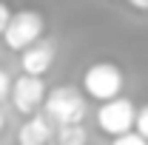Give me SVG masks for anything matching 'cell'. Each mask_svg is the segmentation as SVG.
Listing matches in <instances>:
<instances>
[{
	"label": "cell",
	"instance_id": "obj_1",
	"mask_svg": "<svg viewBox=\"0 0 148 145\" xmlns=\"http://www.w3.org/2000/svg\"><path fill=\"white\" fill-rule=\"evenodd\" d=\"M46 117L51 120L54 128H69V125H83L86 114H88V103H86V91L77 85H57L49 91L46 100Z\"/></svg>",
	"mask_w": 148,
	"mask_h": 145
},
{
	"label": "cell",
	"instance_id": "obj_2",
	"mask_svg": "<svg viewBox=\"0 0 148 145\" xmlns=\"http://www.w3.org/2000/svg\"><path fill=\"white\" fill-rule=\"evenodd\" d=\"M43 31H46L43 14L32 12V9H23V12H14V17H12L6 34H3V43H6V49L23 54L26 49H32L34 43L43 40Z\"/></svg>",
	"mask_w": 148,
	"mask_h": 145
},
{
	"label": "cell",
	"instance_id": "obj_3",
	"mask_svg": "<svg viewBox=\"0 0 148 145\" xmlns=\"http://www.w3.org/2000/svg\"><path fill=\"white\" fill-rule=\"evenodd\" d=\"M123 83H125V77H123V71L114 63H94L83 74V91H86V97L100 100V103L117 100L120 91H123Z\"/></svg>",
	"mask_w": 148,
	"mask_h": 145
},
{
	"label": "cell",
	"instance_id": "obj_4",
	"mask_svg": "<svg viewBox=\"0 0 148 145\" xmlns=\"http://www.w3.org/2000/svg\"><path fill=\"white\" fill-rule=\"evenodd\" d=\"M97 125L103 128L111 140H117L123 134H131V128L137 125V108H134V103L125 100V97L103 103L100 111H97Z\"/></svg>",
	"mask_w": 148,
	"mask_h": 145
},
{
	"label": "cell",
	"instance_id": "obj_5",
	"mask_svg": "<svg viewBox=\"0 0 148 145\" xmlns=\"http://www.w3.org/2000/svg\"><path fill=\"white\" fill-rule=\"evenodd\" d=\"M49 100V91H46V83L43 77H29V74H20L12 85V103L20 114L26 117H34L37 111L46 105Z\"/></svg>",
	"mask_w": 148,
	"mask_h": 145
},
{
	"label": "cell",
	"instance_id": "obj_6",
	"mask_svg": "<svg viewBox=\"0 0 148 145\" xmlns=\"http://www.w3.org/2000/svg\"><path fill=\"white\" fill-rule=\"evenodd\" d=\"M54 57H57L54 43L51 40H40V43H34L32 49H26L20 54V68H23V74H29V77H43V74L51 68Z\"/></svg>",
	"mask_w": 148,
	"mask_h": 145
},
{
	"label": "cell",
	"instance_id": "obj_7",
	"mask_svg": "<svg viewBox=\"0 0 148 145\" xmlns=\"http://www.w3.org/2000/svg\"><path fill=\"white\" fill-rule=\"evenodd\" d=\"M54 137L57 128L51 125V120L46 114H34L17 128V145H51Z\"/></svg>",
	"mask_w": 148,
	"mask_h": 145
},
{
	"label": "cell",
	"instance_id": "obj_8",
	"mask_svg": "<svg viewBox=\"0 0 148 145\" xmlns=\"http://www.w3.org/2000/svg\"><path fill=\"white\" fill-rule=\"evenodd\" d=\"M57 145H86L88 142V134L83 125H69V128H57Z\"/></svg>",
	"mask_w": 148,
	"mask_h": 145
},
{
	"label": "cell",
	"instance_id": "obj_9",
	"mask_svg": "<svg viewBox=\"0 0 148 145\" xmlns=\"http://www.w3.org/2000/svg\"><path fill=\"white\" fill-rule=\"evenodd\" d=\"M111 145H148V140H143L137 131H131V134H123V137L111 140Z\"/></svg>",
	"mask_w": 148,
	"mask_h": 145
},
{
	"label": "cell",
	"instance_id": "obj_10",
	"mask_svg": "<svg viewBox=\"0 0 148 145\" xmlns=\"http://www.w3.org/2000/svg\"><path fill=\"white\" fill-rule=\"evenodd\" d=\"M137 134L143 137V140H148V105H143V108L137 111Z\"/></svg>",
	"mask_w": 148,
	"mask_h": 145
},
{
	"label": "cell",
	"instance_id": "obj_11",
	"mask_svg": "<svg viewBox=\"0 0 148 145\" xmlns=\"http://www.w3.org/2000/svg\"><path fill=\"white\" fill-rule=\"evenodd\" d=\"M12 17H14V12L0 0V37L6 34V29H9V23H12Z\"/></svg>",
	"mask_w": 148,
	"mask_h": 145
},
{
	"label": "cell",
	"instance_id": "obj_12",
	"mask_svg": "<svg viewBox=\"0 0 148 145\" xmlns=\"http://www.w3.org/2000/svg\"><path fill=\"white\" fill-rule=\"evenodd\" d=\"M12 85H14V80L9 77V71H6V68H0V100H3L6 94L12 97Z\"/></svg>",
	"mask_w": 148,
	"mask_h": 145
},
{
	"label": "cell",
	"instance_id": "obj_13",
	"mask_svg": "<svg viewBox=\"0 0 148 145\" xmlns=\"http://www.w3.org/2000/svg\"><path fill=\"white\" fill-rule=\"evenodd\" d=\"M128 6L137 12H148V0H128Z\"/></svg>",
	"mask_w": 148,
	"mask_h": 145
},
{
	"label": "cell",
	"instance_id": "obj_14",
	"mask_svg": "<svg viewBox=\"0 0 148 145\" xmlns=\"http://www.w3.org/2000/svg\"><path fill=\"white\" fill-rule=\"evenodd\" d=\"M3 125H6V117H3V111H0V131H3Z\"/></svg>",
	"mask_w": 148,
	"mask_h": 145
},
{
	"label": "cell",
	"instance_id": "obj_15",
	"mask_svg": "<svg viewBox=\"0 0 148 145\" xmlns=\"http://www.w3.org/2000/svg\"><path fill=\"white\" fill-rule=\"evenodd\" d=\"M51 145H57V142H51Z\"/></svg>",
	"mask_w": 148,
	"mask_h": 145
}]
</instances>
